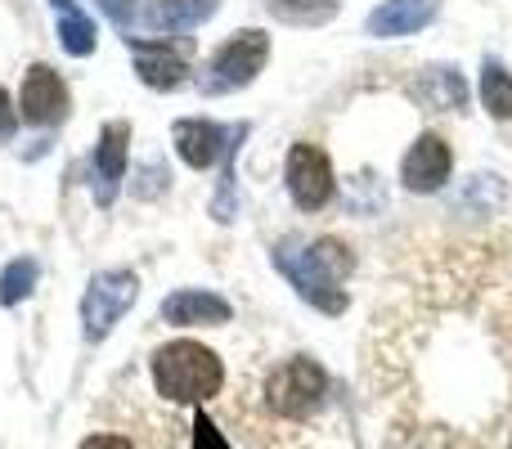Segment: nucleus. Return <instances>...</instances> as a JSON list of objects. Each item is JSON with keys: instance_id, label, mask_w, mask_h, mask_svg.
Returning a JSON list of instances; mask_svg holds the SVG:
<instances>
[{"instance_id": "4be33fe9", "label": "nucleus", "mask_w": 512, "mask_h": 449, "mask_svg": "<svg viewBox=\"0 0 512 449\" xmlns=\"http://www.w3.org/2000/svg\"><path fill=\"white\" fill-rule=\"evenodd\" d=\"M14 126H18V108L9 104V95L0 90V135H14Z\"/></svg>"}, {"instance_id": "2eb2a0df", "label": "nucleus", "mask_w": 512, "mask_h": 449, "mask_svg": "<svg viewBox=\"0 0 512 449\" xmlns=\"http://www.w3.org/2000/svg\"><path fill=\"white\" fill-rule=\"evenodd\" d=\"M50 5H54V23H59V45L72 54V59H90L99 45L95 18H90L77 0H50Z\"/></svg>"}, {"instance_id": "6e6552de", "label": "nucleus", "mask_w": 512, "mask_h": 449, "mask_svg": "<svg viewBox=\"0 0 512 449\" xmlns=\"http://www.w3.org/2000/svg\"><path fill=\"white\" fill-rule=\"evenodd\" d=\"M454 171V153L450 144L441 140V135H418L414 144H409L405 162H400V185L409 189V194H436V189H445V180H450Z\"/></svg>"}, {"instance_id": "7ed1b4c3", "label": "nucleus", "mask_w": 512, "mask_h": 449, "mask_svg": "<svg viewBox=\"0 0 512 449\" xmlns=\"http://www.w3.org/2000/svg\"><path fill=\"white\" fill-rule=\"evenodd\" d=\"M324 396H328V373L319 369L310 355L283 360L279 369L270 373V382H265V405L279 418H292V423L315 414V409L324 405Z\"/></svg>"}, {"instance_id": "f3484780", "label": "nucleus", "mask_w": 512, "mask_h": 449, "mask_svg": "<svg viewBox=\"0 0 512 449\" xmlns=\"http://www.w3.org/2000/svg\"><path fill=\"white\" fill-rule=\"evenodd\" d=\"M481 108L495 122H512V72L499 59H486L481 68Z\"/></svg>"}, {"instance_id": "a211bd4d", "label": "nucleus", "mask_w": 512, "mask_h": 449, "mask_svg": "<svg viewBox=\"0 0 512 449\" xmlns=\"http://www.w3.org/2000/svg\"><path fill=\"white\" fill-rule=\"evenodd\" d=\"M212 14H216V0H158V5L149 9L153 23L171 27V32H189V27H198Z\"/></svg>"}, {"instance_id": "aec40b11", "label": "nucleus", "mask_w": 512, "mask_h": 449, "mask_svg": "<svg viewBox=\"0 0 512 449\" xmlns=\"http://www.w3.org/2000/svg\"><path fill=\"white\" fill-rule=\"evenodd\" d=\"M99 9H104L117 27H131V18H135V0H99Z\"/></svg>"}, {"instance_id": "20e7f679", "label": "nucleus", "mask_w": 512, "mask_h": 449, "mask_svg": "<svg viewBox=\"0 0 512 449\" xmlns=\"http://www.w3.org/2000/svg\"><path fill=\"white\" fill-rule=\"evenodd\" d=\"M135 301H140V274L99 270L86 283V297H81V333H86V342H104Z\"/></svg>"}, {"instance_id": "f03ea898", "label": "nucleus", "mask_w": 512, "mask_h": 449, "mask_svg": "<svg viewBox=\"0 0 512 449\" xmlns=\"http://www.w3.org/2000/svg\"><path fill=\"white\" fill-rule=\"evenodd\" d=\"M153 387H158L162 400L171 405H207L212 396H221L225 387V364L212 346L189 342V337H176V342L158 346L149 360Z\"/></svg>"}, {"instance_id": "5701e85b", "label": "nucleus", "mask_w": 512, "mask_h": 449, "mask_svg": "<svg viewBox=\"0 0 512 449\" xmlns=\"http://www.w3.org/2000/svg\"><path fill=\"white\" fill-rule=\"evenodd\" d=\"M508 449H512V441H508Z\"/></svg>"}, {"instance_id": "412c9836", "label": "nucleus", "mask_w": 512, "mask_h": 449, "mask_svg": "<svg viewBox=\"0 0 512 449\" xmlns=\"http://www.w3.org/2000/svg\"><path fill=\"white\" fill-rule=\"evenodd\" d=\"M81 449H135L126 436H108V432H99V436H86L81 441Z\"/></svg>"}, {"instance_id": "0eeeda50", "label": "nucleus", "mask_w": 512, "mask_h": 449, "mask_svg": "<svg viewBox=\"0 0 512 449\" xmlns=\"http://www.w3.org/2000/svg\"><path fill=\"white\" fill-rule=\"evenodd\" d=\"M18 117L27 126H54L68 117V86L54 68L45 63H32L23 77V90H18Z\"/></svg>"}, {"instance_id": "6ab92c4d", "label": "nucleus", "mask_w": 512, "mask_h": 449, "mask_svg": "<svg viewBox=\"0 0 512 449\" xmlns=\"http://www.w3.org/2000/svg\"><path fill=\"white\" fill-rule=\"evenodd\" d=\"M36 279H41V265H36L32 256H14V261L5 265V274H0V306L27 301L36 292Z\"/></svg>"}, {"instance_id": "f8f14e48", "label": "nucleus", "mask_w": 512, "mask_h": 449, "mask_svg": "<svg viewBox=\"0 0 512 449\" xmlns=\"http://www.w3.org/2000/svg\"><path fill=\"white\" fill-rule=\"evenodd\" d=\"M126 162H131V122H108L99 131L95 144V198L99 207L113 203L117 180L126 176Z\"/></svg>"}, {"instance_id": "9d476101", "label": "nucleus", "mask_w": 512, "mask_h": 449, "mask_svg": "<svg viewBox=\"0 0 512 449\" xmlns=\"http://www.w3.org/2000/svg\"><path fill=\"white\" fill-rule=\"evenodd\" d=\"M126 50L135 54V72L149 90H180L189 81V63L176 45L167 41H144V36H126Z\"/></svg>"}, {"instance_id": "39448f33", "label": "nucleus", "mask_w": 512, "mask_h": 449, "mask_svg": "<svg viewBox=\"0 0 512 449\" xmlns=\"http://www.w3.org/2000/svg\"><path fill=\"white\" fill-rule=\"evenodd\" d=\"M265 59H270V36H265L261 27H243V32H234L230 41L212 54L207 77H203V90L207 95H221V90L252 86L256 72L265 68Z\"/></svg>"}, {"instance_id": "4468645a", "label": "nucleus", "mask_w": 512, "mask_h": 449, "mask_svg": "<svg viewBox=\"0 0 512 449\" xmlns=\"http://www.w3.org/2000/svg\"><path fill=\"white\" fill-rule=\"evenodd\" d=\"M414 99L423 108H432V113H450V108L468 104V81L459 77V68H445V63H436V68L418 72Z\"/></svg>"}, {"instance_id": "f257e3e1", "label": "nucleus", "mask_w": 512, "mask_h": 449, "mask_svg": "<svg viewBox=\"0 0 512 449\" xmlns=\"http://www.w3.org/2000/svg\"><path fill=\"white\" fill-rule=\"evenodd\" d=\"M270 261H274V270L297 288L301 301H310V306L324 310V315H342L346 310L342 279L355 265L346 243H337V238H315V243H306V238H283V243H274Z\"/></svg>"}, {"instance_id": "dca6fc26", "label": "nucleus", "mask_w": 512, "mask_h": 449, "mask_svg": "<svg viewBox=\"0 0 512 449\" xmlns=\"http://www.w3.org/2000/svg\"><path fill=\"white\" fill-rule=\"evenodd\" d=\"M265 14L288 27H324L337 18V0H265Z\"/></svg>"}, {"instance_id": "9b49d317", "label": "nucleus", "mask_w": 512, "mask_h": 449, "mask_svg": "<svg viewBox=\"0 0 512 449\" xmlns=\"http://www.w3.org/2000/svg\"><path fill=\"white\" fill-rule=\"evenodd\" d=\"M171 144H176V153H180L185 167L207 171L225 158V149H230V131L216 126V122H207V117H180V122L171 126Z\"/></svg>"}, {"instance_id": "423d86ee", "label": "nucleus", "mask_w": 512, "mask_h": 449, "mask_svg": "<svg viewBox=\"0 0 512 449\" xmlns=\"http://www.w3.org/2000/svg\"><path fill=\"white\" fill-rule=\"evenodd\" d=\"M283 180H288V194L301 212H319L333 198V162H328V153L319 144H306V140L292 144Z\"/></svg>"}, {"instance_id": "1a4fd4ad", "label": "nucleus", "mask_w": 512, "mask_h": 449, "mask_svg": "<svg viewBox=\"0 0 512 449\" xmlns=\"http://www.w3.org/2000/svg\"><path fill=\"white\" fill-rule=\"evenodd\" d=\"M158 315H162V324H171V328H221L234 319V306L221 292L180 288V292H171V297H162Z\"/></svg>"}, {"instance_id": "ddd939ff", "label": "nucleus", "mask_w": 512, "mask_h": 449, "mask_svg": "<svg viewBox=\"0 0 512 449\" xmlns=\"http://www.w3.org/2000/svg\"><path fill=\"white\" fill-rule=\"evenodd\" d=\"M441 14V0H382L369 18H364V32L378 36V41H396V36H414L418 27H427Z\"/></svg>"}]
</instances>
